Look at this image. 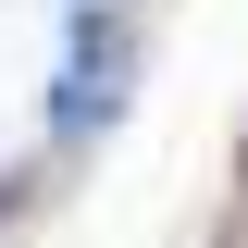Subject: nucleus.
<instances>
[{"mask_svg":"<svg viewBox=\"0 0 248 248\" xmlns=\"http://www.w3.org/2000/svg\"><path fill=\"white\" fill-rule=\"evenodd\" d=\"M137 62H149L137 13H75V50H62V75H50V137L62 149H87L99 124L137 99Z\"/></svg>","mask_w":248,"mask_h":248,"instance_id":"f257e3e1","label":"nucleus"},{"mask_svg":"<svg viewBox=\"0 0 248 248\" xmlns=\"http://www.w3.org/2000/svg\"><path fill=\"white\" fill-rule=\"evenodd\" d=\"M236 186H248V149H236Z\"/></svg>","mask_w":248,"mask_h":248,"instance_id":"f03ea898","label":"nucleus"},{"mask_svg":"<svg viewBox=\"0 0 248 248\" xmlns=\"http://www.w3.org/2000/svg\"><path fill=\"white\" fill-rule=\"evenodd\" d=\"M0 199H13V186H0Z\"/></svg>","mask_w":248,"mask_h":248,"instance_id":"7ed1b4c3","label":"nucleus"}]
</instances>
